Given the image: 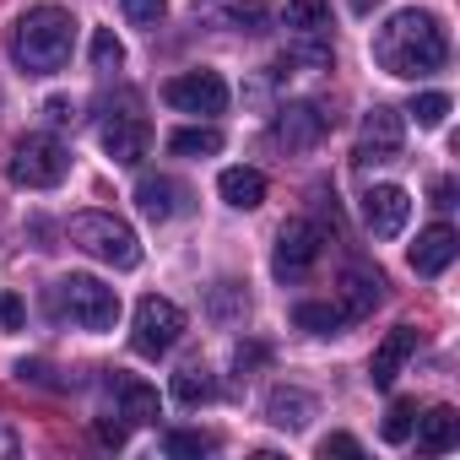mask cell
Returning a JSON list of instances; mask_svg holds the SVG:
<instances>
[{
    "instance_id": "17",
    "label": "cell",
    "mask_w": 460,
    "mask_h": 460,
    "mask_svg": "<svg viewBox=\"0 0 460 460\" xmlns=\"http://www.w3.org/2000/svg\"><path fill=\"white\" fill-rule=\"evenodd\" d=\"M460 444V417L449 406H433L417 428V455H449Z\"/></svg>"
},
{
    "instance_id": "31",
    "label": "cell",
    "mask_w": 460,
    "mask_h": 460,
    "mask_svg": "<svg viewBox=\"0 0 460 460\" xmlns=\"http://www.w3.org/2000/svg\"><path fill=\"white\" fill-rule=\"evenodd\" d=\"M288 60H298V66H320V71H331V44H293L288 49Z\"/></svg>"
},
{
    "instance_id": "35",
    "label": "cell",
    "mask_w": 460,
    "mask_h": 460,
    "mask_svg": "<svg viewBox=\"0 0 460 460\" xmlns=\"http://www.w3.org/2000/svg\"><path fill=\"white\" fill-rule=\"evenodd\" d=\"M0 325H6V331H22V298H17V293H0Z\"/></svg>"
},
{
    "instance_id": "24",
    "label": "cell",
    "mask_w": 460,
    "mask_h": 460,
    "mask_svg": "<svg viewBox=\"0 0 460 460\" xmlns=\"http://www.w3.org/2000/svg\"><path fill=\"white\" fill-rule=\"evenodd\" d=\"M222 17H227V28H239V33H266L271 28V6H266V0H234Z\"/></svg>"
},
{
    "instance_id": "29",
    "label": "cell",
    "mask_w": 460,
    "mask_h": 460,
    "mask_svg": "<svg viewBox=\"0 0 460 460\" xmlns=\"http://www.w3.org/2000/svg\"><path fill=\"white\" fill-rule=\"evenodd\" d=\"M163 12H168V0H125V17H130L136 28H157Z\"/></svg>"
},
{
    "instance_id": "3",
    "label": "cell",
    "mask_w": 460,
    "mask_h": 460,
    "mask_svg": "<svg viewBox=\"0 0 460 460\" xmlns=\"http://www.w3.org/2000/svg\"><path fill=\"white\" fill-rule=\"evenodd\" d=\"M71 244L87 250V255H98V261H109V266H119V271H130L141 261L136 234L119 217H109V211H76L71 217Z\"/></svg>"
},
{
    "instance_id": "15",
    "label": "cell",
    "mask_w": 460,
    "mask_h": 460,
    "mask_svg": "<svg viewBox=\"0 0 460 460\" xmlns=\"http://www.w3.org/2000/svg\"><path fill=\"white\" fill-rule=\"evenodd\" d=\"M455 250H460V239H455V227L449 222H433L428 234L411 244V271L417 277H438L449 261H455Z\"/></svg>"
},
{
    "instance_id": "39",
    "label": "cell",
    "mask_w": 460,
    "mask_h": 460,
    "mask_svg": "<svg viewBox=\"0 0 460 460\" xmlns=\"http://www.w3.org/2000/svg\"><path fill=\"white\" fill-rule=\"evenodd\" d=\"M374 6H379V0H352V12H358V17H368Z\"/></svg>"
},
{
    "instance_id": "18",
    "label": "cell",
    "mask_w": 460,
    "mask_h": 460,
    "mask_svg": "<svg viewBox=\"0 0 460 460\" xmlns=\"http://www.w3.org/2000/svg\"><path fill=\"white\" fill-rule=\"evenodd\" d=\"M217 190H222V200H227V206L255 211V206L266 200V173H255V168H222Z\"/></svg>"
},
{
    "instance_id": "22",
    "label": "cell",
    "mask_w": 460,
    "mask_h": 460,
    "mask_svg": "<svg viewBox=\"0 0 460 460\" xmlns=\"http://www.w3.org/2000/svg\"><path fill=\"white\" fill-rule=\"evenodd\" d=\"M282 22L293 33H325L331 28V0H293V6L282 12Z\"/></svg>"
},
{
    "instance_id": "21",
    "label": "cell",
    "mask_w": 460,
    "mask_h": 460,
    "mask_svg": "<svg viewBox=\"0 0 460 460\" xmlns=\"http://www.w3.org/2000/svg\"><path fill=\"white\" fill-rule=\"evenodd\" d=\"M211 395H217V379H211L200 363H184V368L173 374V401H179V406H206Z\"/></svg>"
},
{
    "instance_id": "34",
    "label": "cell",
    "mask_w": 460,
    "mask_h": 460,
    "mask_svg": "<svg viewBox=\"0 0 460 460\" xmlns=\"http://www.w3.org/2000/svg\"><path fill=\"white\" fill-rule=\"evenodd\" d=\"M320 455L331 460V455H363V444L352 438V433H331V438H320Z\"/></svg>"
},
{
    "instance_id": "26",
    "label": "cell",
    "mask_w": 460,
    "mask_h": 460,
    "mask_svg": "<svg viewBox=\"0 0 460 460\" xmlns=\"http://www.w3.org/2000/svg\"><path fill=\"white\" fill-rule=\"evenodd\" d=\"M411 428H417V401H390V411H385V444H406L411 438Z\"/></svg>"
},
{
    "instance_id": "8",
    "label": "cell",
    "mask_w": 460,
    "mask_h": 460,
    "mask_svg": "<svg viewBox=\"0 0 460 460\" xmlns=\"http://www.w3.org/2000/svg\"><path fill=\"white\" fill-rule=\"evenodd\" d=\"M401 141H406V125H401V114L395 109H385V103H374L368 114H363V130H358V168H379V163H395L401 157Z\"/></svg>"
},
{
    "instance_id": "19",
    "label": "cell",
    "mask_w": 460,
    "mask_h": 460,
    "mask_svg": "<svg viewBox=\"0 0 460 460\" xmlns=\"http://www.w3.org/2000/svg\"><path fill=\"white\" fill-rule=\"evenodd\" d=\"M266 417H271L277 428H304V422L314 417V395H309V390H293V385H277V390L266 395Z\"/></svg>"
},
{
    "instance_id": "36",
    "label": "cell",
    "mask_w": 460,
    "mask_h": 460,
    "mask_svg": "<svg viewBox=\"0 0 460 460\" xmlns=\"http://www.w3.org/2000/svg\"><path fill=\"white\" fill-rule=\"evenodd\" d=\"M44 114H49V125H76V103L71 98H49Z\"/></svg>"
},
{
    "instance_id": "38",
    "label": "cell",
    "mask_w": 460,
    "mask_h": 460,
    "mask_svg": "<svg viewBox=\"0 0 460 460\" xmlns=\"http://www.w3.org/2000/svg\"><path fill=\"white\" fill-rule=\"evenodd\" d=\"M17 449H22V438H17V433H12V428H6V422H0V455H6V460H12V455H17Z\"/></svg>"
},
{
    "instance_id": "9",
    "label": "cell",
    "mask_w": 460,
    "mask_h": 460,
    "mask_svg": "<svg viewBox=\"0 0 460 460\" xmlns=\"http://www.w3.org/2000/svg\"><path fill=\"white\" fill-rule=\"evenodd\" d=\"M163 103L179 114H222L227 109V82L217 71H184L173 82H163Z\"/></svg>"
},
{
    "instance_id": "37",
    "label": "cell",
    "mask_w": 460,
    "mask_h": 460,
    "mask_svg": "<svg viewBox=\"0 0 460 460\" xmlns=\"http://www.w3.org/2000/svg\"><path fill=\"white\" fill-rule=\"evenodd\" d=\"M433 206H438V211H449V206H455V184H449V179H438V184H433Z\"/></svg>"
},
{
    "instance_id": "30",
    "label": "cell",
    "mask_w": 460,
    "mask_h": 460,
    "mask_svg": "<svg viewBox=\"0 0 460 460\" xmlns=\"http://www.w3.org/2000/svg\"><path fill=\"white\" fill-rule=\"evenodd\" d=\"M163 449H168V455H211L217 444H211L206 433H168V438H163Z\"/></svg>"
},
{
    "instance_id": "33",
    "label": "cell",
    "mask_w": 460,
    "mask_h": 460,
    "mask_svg": "<svg viewBox=\"0 0 460 460\" xmlns=\"http://www.w3.org/2000/svg\"><path fill=\"white\" fill-rule=\"evenodd\" d=\"M271 358V347H261V341H244L239 352H234V363H239V374H250V368H261Z\"/></svg>"
},
{
    "instance_id": "32",
    "label": "cell",
    "mask_w": 460,
    "mask_h": 460,
    "mask_svg": "<svg viewBox=\"0 0 460 460\" xmlns=\"http://www.w3.org/2000/svg\"><path fill=\"white\" fill-rule=\"evenodd\" d=\"M93 433H98V444H109V449H119V444L130 438V422H114V417H98V422H93Z\"/></svg>"
},
{
    "instance_id": "1",
    "label": "cell",
    "mask_w": 460,
    "mask_h": 460,
    "mask_svg": "<svg viewBox=\"0 0 460 460\" xmlns=\"http://www.w3.org/2000/svg\"><path fill=\"white\" fill-rule=\"evenodd\" d=\"M374 60L390 71V76H428L449 60V39L438 28V17L428 12H395L379 39H374Z\"/></svg>"
},
{
    "instance_id": "25",
    "label": "cell",
    "mask_w": 460,
    "mask_h": 460,
    "mask_svg": "<svg viewBox=\"0 0 460 460\" xmlns=\"http://www.w3.org/2000/svg\"><path fill=\"white\" fill-rule=\"evenodd\" d=\"M293 325H298V331H314V336H331V331L341 325V309H336V304H298V309H293Z\"/></svg>"
},
{
    "instance_id": "20",
    "label": "cell",
    "mask_w": 460,
    "mask_h": 460,
    "mask_svg": "<svg viewBox=\"0 0 460 460\" xmlns=\"http://www.w3.org/2000/svg\"><path fill=\"white\" fill-rule=\"evenodd\" d=\"M114 395H119V411L114 417H125V422H157V390L152 385L114 374Z\"/></svg>"
},
{
    "instance_id": "12",
    "label": "cell",
    "mask_w": 460,
    "mask_h": 460,
    "mask_svg": "<svg viewBox=\"0 0 460 460\" xmlns=\"http://www.w3.org/2000/svg\"><path fill=\"white\" fill-rule=\"evenodd\" d=\"M146 146H152V130H146V119L141 114H119V119H109L103 125V152L114 157V163H141L146 157Z\"/></svg>"
},
{
    "instance_id": "27",
    "label": "cell",
    "mask_w": 460,
    "mask_h": 460,
    "mask_svg": "<svg viewBox=\"0 0 460 460\" xmlns=\"http://www.w3.org/2000/svg\"><path fill=\"white\" fill-rule=\"evenodd\" d=\"M406 114H411L422 130H438V125H444V114H449V98H444V93H417Z\"/></svg>"
},
{
    "instance_id": "28",
    "label": "cell",
    "mask_w": 460,
    "mask_h": 460,
    "mask_svg": "<svg viewBox=\"0 0 460 460\" xmlns=\"http://www.w3.org/2000/svg\"><path fill=\"white\" fill-rule=\"evenodd\" d=\"M119 60H125V44H119L109 28H98V33H93V66H98V71H119Z\"/></svg>"
},
{
    "instance_id": "11",
    "label": "cell",
    "mask_w": 460,
    "mask_h": 460,
    "mask_svg": "<svg viewBox=\"0 0 460 460\" xmlns=\"http://www.w3.org/2000/svg\"><path fill=\"white\" fill-rule=\"evenodd\" d=\"M406 217H411V195L401 184H374L363 195V222L374 227V239H395L406 227Z\"/></svg>"
},
{
    "instance_id": "13",
    "label": "cell",
    "mask_w": 460,
    "mask_h": 460,
    "mask_svg": "<svg viewBox=\"0 0 460 460\" xmlns=\"http://www.w3.org/2000/svg\"><path fill=\"white\" fill-rule=\"evenodd\" d=\"M385 298V277L368 266H347L341 271V320H363L374 314V304Z\"/></svg>"
},
{
    "instance_id": "2",
    "label": "cell",
    "mask_w": 460,
    "mask_h": 460,
    "mask_svg": "<svg viewBox=\"0 0 460 460\" xmlns=\"http://www.w3.org/2000/svg\"><path fill=\"white\" fill-rule=\"evenodd\" d=\"M71 39H76L71 12H60V6H33V12L17 17L6 49H12V60H17L28 76H49V71H60V66L71 60Z\"/></svg>"
},
{
    "instance_id": "10",
    "label": "cell",
    "mask_w": 460,
    "mask_h": 460,
    "mask_svg": "<svg viewBox=\"0 0 460 460\" xmlns=\"http://www.w3.org/2000/svg\"><path fill=\"white\" fill-rule=\"evenodd\" d=\"M331 136V114L320 103H288L277 109V125H271V141L288 146V152H309Z\"/></svg>"
},
{
    "instance_id": "5",
    "label": "cell",
    "mask_w": 460,
    "mask_h": 460,
    "mask_svg": "<svg viewBox=\"0 0 460 460\" xmlns=\"http://www.w3.org/2000/svg\"><path fill=\"white\" fill-rule=\"evenodd\" d=\"M60 314H71V325H82V331H114L119 293L103 288L98 277H66L60 282Z\"/></svg>"
},
{
    "instance_id": "14",
    "label": "cell",
    "mask_w": 460,
    "mask_h": 460,
    "mask_svg": "<svg viewBox=\"0 0 460 460\" xmlns=\"http://www.w3.org/2000/svg\"><path fill=\"white\" fill-rule=\"evenodd\" d=\"M417 352V331L411 325H395L379 347H374V363H368V379L379 385V390H390L395 385V374H401V363Z\"/></svg>"
},
{
    "instance_id": "4",
    "label": "cell",
    "mask_w": 460,
    "mask_h": 460,
    "mask_svg": "<svg viewBox=\"0 0 460 460\" xmlns=\"http://www.w3.org/2000/svg\"><path fill=\"white\" fill-rule=\"evenodd\" d=\"M12 184H28V190H55L66 173H71V157L55 136H22L12 146V163H6Z\"/></svg>"
},
{
    "instance_id": "7",
    "label": "cell",
    "mask_w": 460,
    "mask_h": 460,
    "mask_svg": "<svg viewBox=\"0 0 460 460\" xmlns=\"http://www.w3.org/2000/svg\"><path fill=\"white\" fill-rule=\"evenodd\" d=\"M320 250H325V227H320V222H309V217H293L282 234H277L271 271H277L282 282H298V277H309V271H314Z\"/></svg>"
},
{
    "instance_id": "23",
    "label": "cell",
    "mask_w": 460,
    "mask_h": 460,
    "mask_svg": "<svg viewBox=\"0 0 460 460\" xmlns=\"http://www.w3.org/2000/svg\"><path fill=\"white\" fill-rule=\"evenodd\" d=\"M168 152H179V157H211V152H222V130H211V125L173 130L168 136Z\"/></svg>"
},
{
    "instance_id": "16",
    "label": "cell",
    "mask_w": 460,
    "mask_h": 460,
    "mask_svg": "<svg viewBox=\"0 0 460 460\" xmlns=\"http://www.w3.org/2000/svg\"><path fill=\"white\" fill-rule=\"evenodd\" d=\"M136 206H141L152 222H168V217L184 211V184L168 179V173H146V179L136 184Z\"/></svg>"
},
{
    "instance_id": "6",
    "label": "cell",
    "mask_w": 460,
    "mask_h": 460,
    "mask_svg": "<svg viewBox=\"0 0 460 460\" xmlns=\"http://www.w3.org/2000/svg\"><path fill=\"white\" fill-rule=\"evenodd\" d=\"M184 336V309L173 304V298H141L136 304V331H130V347L141 352V358H163V352H173V341Z\"/></svg>"
}]
</instances>
